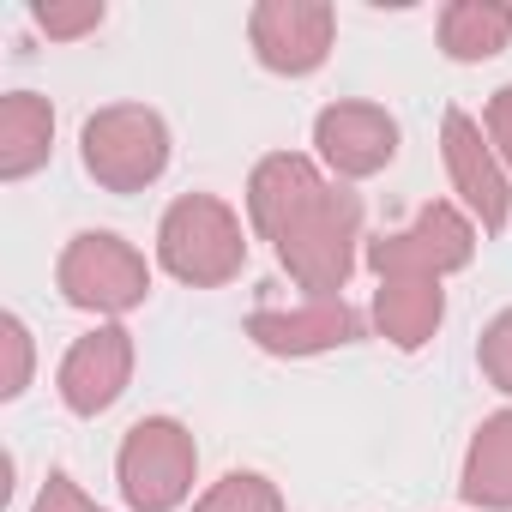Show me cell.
<instances>
[{"instance_id": "4fadbf2b", "label": "cell", "mask_w": 512, "mask_h": 512, "mask_svg": "<svg viewBox=\"0 0 512 512\" xmlns=\"http://www.w3.org/2000/svg\"><path fill=\"white\" fill-rule=\"evenodd\" d=\"M37 25H43V31H55V37H73V31L103 25V7H85V13H37Z\"/></svg>"}, {"instance_id": "8fae6325", "label": "cell", "mask_w": 512, "mask_h": 512, "mask_svg": "<svg viewBox=\"0 0 512 512\" xmlns=\"http://www.w3.org/2000/svg\"><path fill=\"white\" fill-rule=\"evenodd\" d=\"M43 139H49V109L31 91L7 97V175H25L43 157Z\"/></svg>"}, {"instance_id": "9c48e42d", "label": "cell", "mask_w": 512, "mask_h": 512, "mask_svg": "<svg viewBox=\"0 0 512 512\" xmlns=\"http://www.w3.org/2000/svg\"><path fill=\"white\" fill-rule=\"evenodd\" d=\"M440 31H446V49H452L458 61H482V55L506 49V37H512V7H452V13L440 19Z\"/></svg>"}, {"instance_id": "5bb4252c", "label": "cell", "mask_w": 512, "mask_h": 512, "mask_svg": "<svg viewBox=\"0 0 512 512\" xmlns=\"http://www.w3.org/2000/svg\"><path fill=\"white\" fill-rule=\"evenodd\" d=\"M37 512H97V506H85V500L73 494V482H67V476H49V488H43Z\"/></svg>"}, {"instance_id": "8992f818", "label": "cell", "mask_w": 512, "mask_h": 512, "mask_svg": "<svg viewBox=\"0 0 512 512\" xmlns=\"http://www.w3.org/2000/svg\"><path fill=\"white\" fill-rule=\"evenodd\" d=\"M67 284H73V302L121 308L139 296V266L115 247V235H79V253L67 260Z\"/></svg>"}, {"instance_id": "5b68a950", "label": "cell", "mask_w": 512, "mask_h": 512, "mask_svg": "<svg viewBox=\"0 0 512 512\" xmlns=\"http://www.w3.org/2000/svg\"><path fill=\"white\" fill-rule=\"evenodd\" d=\"M392 139L398 127L380 115V109H362V103H344V109H326L320 115V145L338 169L362 175V169H380L392 157Z\"/></svg>"}, {"instance_id": "7a4b0ae2", "label": "cell", "mask_w": 512, "mask_h": 512, "mask_svg": "<svg viewBox=\"0 0 512 512\" xmlns=\"http://www.w3.org/2000/svg\"><path fill=\"white\" fill-rule=\"evenodd\" d=\"M163 127H157V115H139V109H115V115H103V121H91L85 127V163L103 175V181H115V187H139V181H151L157 169H163Z\"/></svg>"}, {"instance_id": "7c38bea8", "label": "cell", "mask_w": 512, "mask_h": 512, "mask_svg": "<svg viewBox=\"0 0 512 512\" xmlns=\"http://www.w3.org/2000/svg\"><path fill=\"white\" fill-rule=\"evenodd\" d=\"M199 512H278V494L260 476H223V488Z\"/></svg>"}, {"instance_id": "3957f363", "label": "cell", "mask_w": 512, "mask_h": 512, "mask_svg": "<svg viewBox=\"0 0 512 512\" xmlns=\"http://www.w3.org/2000/svg\"><path fill=\"white\" fill-rule=\"evenodd\" d=\"M187 470H193V458H187V440L175 422H139L133 428V440L121 452V476H127L133 506H145V512L175 506L187 488Z\"/></svg>"}, {"instance_id": "9a60e30c", "label": "cell", "mask_w": 512, "mask_h": 512, "mask_svg": "<svg viewBox=\"0 0 512 512\" xmlns=\"http://www.w3.org/2000/svg\"><path fill=\"white\" fill-rule=\"evenodd\" d=\"M488 127H494V139H500V145H506V157H512V91H500V97H494Z\"/></svg>"}, {"instance_id": "52a82bcc", "label": "cell", "mask_w": 512, "mask_h": 512, "mask_svg": "<svg viewBox=\"0 0 512 512\" xmlns=\"http://www.w3.org/2000/svg\"><path fill=\"white\" fill-rule=\"evenodd\" d=\"M446 157H452V175H458L464 199L482 211V229H500V223H506V187H500V169L488 163L476 127H470L458 109L446 115Z\"/></svg>"}, {"instance_id": "6da1fadb", "label": "cell", "mask_w": 512, "mask_h": 512, "mask_svg": "<svg viewBox=\"0 0 512 512\" xmlns=\"http://www.w3.org/2000/svg\"><path fill=\"white\" fill-rule=\"evenodd\" d=\"M163 260L169 272L193 278V284H217L235 272L241 260V241H235V223L217 199H181L163 223Z\"/></svg>"}, {"instance_id": "277c9868", "label": "cell", "mask_w": 512, "mask_h": 512, "mask_svg": "<svg viewBox=\"0 0 512 512\" xmlns=\"http://www.w3.org/2000/svg\"><path fill=\"white\" fill-rule=\"evenodd\" d=\"M332 37V13L326 7H260L253 13V43H260V61L278 73H308L320 67Z\"/></svg>"}, {"instance_id": "ba28073f", "label": "cell", "mask_w": 512, "mask_h": 512, "mask_svg": "<svg viewBox=\"0 0 512 512\" xmlns=\"http://www.w3.org/2000/svg\"><path fill=\"white\" fill-rule=\"evenodd\" d=\"M121 374H127V344H121V332H97V338H85L79 350H73V362H67V404L73 410H103L115 392H121Z\"/></svg>"}, {"instance_id": "30bf717a", "label": "cell", "mask_w": 512, "mask_h": 512, "mask_svg": "<svg viewBox=\"0 0 512 512\" xmlns=\"http://www.w3.org/2000/svg\"><path fill=\"white\" fill-rule=\"evenodd\" d=\"M470 500H488V506L512 500V416L482 428L476 458H470Z\"/></svg>"}]
</instances>
